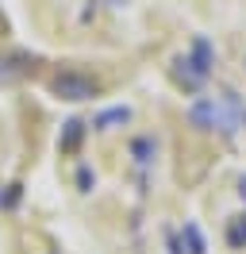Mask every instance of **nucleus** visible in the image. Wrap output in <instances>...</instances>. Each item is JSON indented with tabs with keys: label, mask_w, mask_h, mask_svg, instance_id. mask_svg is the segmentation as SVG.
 <instances>
[{
	"label": "nucleus",
	"mask_w": 246,
	"mask_h": 254,
	"mask_svg": "<svg viewBox=\"0 0 246 254\" xmlns=\"http://www.w3.org/2000/svg\"><path fill=\"white\" fill-rule=\"evenodd\" d=\"M239 196H243V204H246V174L239 177Z\"/></svg>",
	"instance_id": "13"
},
{
	"label": "nucleus",
	"mask_w": 246,
	"mask_h": 254,
	"mask_svg": "<svg viewBox=\"0 0 246 254\" xmlns=\"http://www.w3.org/2000/svg\"><path fill=\"white\" fill-rule=\"evenodd\" d=\"M104 93V85L85 73V69H77V65H62L50 73V96L54 100H65V104H85V100H96V96Z\"/></svg>",
	"instance_id": "1"
},
{
	"label": "nucleus",
	"mask_w": 246,
	"mask_h": 254,
	"mask_svg": "<svg viewBox=\"0 0 246 254\" xmlns=\"http://www.w3.org/2000/svg\"><path fill=\"white\" fill-rule=\"evenodd\" d=\"M131 116L135 112L127 108V104H116V108H104V112H96L92 116V131H112V127H123V124H131Z\"/></svg>",
	"instance_id": "7"
},
{
	"label": "nucleus",
	"mask_w": 246,
	"mask_h": 254,
	"mask_svg": "<svg viewBox=\"0 0 246 254\" xmlns=\"http://www.w3.org/2000/svg\"><path fill=\"white\" fill-rule=\"evenodd\" d=\"M243 127H246V108H243Z\"/></svg>",
	"instance_id": "14"
},
{
	"label": "nucleus",
	"mask_w": 246,
	"mask_h": 254,
	"mask_svg": "<svg viewBox=\"0 0 246 254\" xmlns=\"http://www.w3.org/2000/svg\"><path fill=\"white\" fill-rule=\"evenodd\" d=\"M77 189H81V192H92V189H96V174H92L89 166H77Z\"/></svg>",
	"instance_id": "10"
},
{
	"label": "nucleus",
	"mask_w": 246,
	"mask_h": 254,
	"mask_svg": "<svg viewBox=\"0 0 246 254\" xmlns=\"http://www.w3.org/2000/svg\"><path fill=\"white\" fill-rule=\"evenodd\" d=\"M19 196H23V185H19V181H12V185H8V192L0 196V208H15V204H19Z\"/></svg>",
	"instance_id": "11"
},
{
	"label": "nucleus",
	"mask_w": 246,
	"mask_h": 254,
	"mask_svg": "<svg viewBox=\"0 0 246 254\" xmlns=\"http://www.w3.org/2000/svg\"><path fill=\"white\" fill-rule=\"evenodd\" d=\"M184 116H188V124L196 127V131H219L223 139H235V131H239L235 116H231L215 96H196V100L184 108Z\"/></svg>",
	"instance_id": "2"
},
{
	"label": "nucleus",
	"mask_w": 246,
	"mask_h": 254,
	"mask_svg": "<svg viewBox=\"0 0 246 254\" xmlns=\"http://www.w3.org/2000/svg\"><path fill=\"white\" fill-rule=\"evenodd\" d=\"M223 239H227L231 251H246V212H239V216H231V220H227Z\"/></svg>",
	"instance_id": "9"
},
{
	"label": "nucleus",
	"mask_w": 246,
	"mask_h": 254,
	"mask_svg": "<svg viewBox=\"0 0 246 254\" xmlns=\"http://www.w3.org/2000/svg\"><path fill=\"white\" fill-rule=\"evenodd\" d=\"M127 154H131V162H135L138 170H150L154 158H158V139L154 135H135L127 143Z\"/></svg>",
	"instance_id": "6"
},
{
	"label": "nucleus",
	"mask_w": 246,
	"mask_h": 254,
	"mask_svg": "<svg viewBox=\"0 0 246 254\" xmlns=\"http://www.w3.org/2000/svg\"><path fill=\"white\" fill-rule=\"evenodd\" d=\"M166 247H169V254H184L181 231H173V227H166Z\"/></svg>",
	"instance_id": "12"
},
{
	"label": "nucleus",
	"mask_w": 246,
	"mask_h": 254,
	"mask_svg": "<svg viewBox=\"0 0 246 254\" xmlns=\"http://www.w3.org/2000/svg\"><path fill=\"white\" fill-rule=\"evenodd\" d=\"M184 62L208 81L215 73V47H212V39H208V35H192V43H188V50H184Z\"/></svg>",
	"instance_id": "4"
},
{
	"label": "nucleus",
	"mask_w": 246,
	"mask_h": 254,
	"mask_svg": "<svg viewBox=\"0 0 246 254\" xmlns=\"http://www.w3.org/2000/svg\"><path fill=\"white\" fill-rule=\"evenodd\" d=\"M85 135H89V124L81 116H69L58 131V154L62 158H73L77 150H81V143H85Z\"/></svg>",
	"instance_id": "5"
},
{
	"label": "nucleus",
	"mask_w": 246,
	"mask_h": 254,
	"mask_svg": "<svg viewBox=\"0 0 246 254\" xmlns=\"http://www.w3.org/2000/svg\"><path fill=\"white\" fill-rule=\"evenodd\" d=\"M181 243H184V254H208V239L200 231V223H192V220L181 223Z\"/></svg>",
	"instance_id": "8"
},
{
	"label": "nucleus",
	"mask_w": 246,
	"mask_h": 254,
	"mask_svg": "<svg viewBox=\"0 0 246 254\" xmlns=\"http://www.w3.org/2000/svg\"><path fill=\"white\" fill-rule=\"evenodd\" d=\"M35 54L31 50H0V89H12L35 69Z\"/></svg>",
	"instance_id": "3"
}]
</instances>
